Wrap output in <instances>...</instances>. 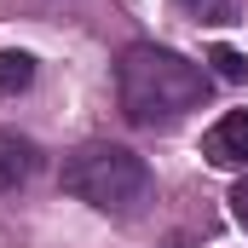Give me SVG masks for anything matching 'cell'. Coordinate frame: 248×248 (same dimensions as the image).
I'll list each match as a JSON object with an SVG mask.
<instances>
[{"instance_id":"cell-5","label":"cell","mask_w":248,"mask_h":248,"mask_svg":"<svg viewBox=\"0 0 248 248\" xmlns=\"http://www.w3.org/2000/svg\"><path fill=\"white\" fill-rule=\"evenodd\" d=\"M35 81V58L29 52H0V93H23Z\"/></svg>"},{"instance_id":"cell-4","label":"cell","mask_w":248,"mask_h":248,"mask_svg":"<svg viewBox=\"0 0 248 248\" xmlns=\"http://www.w3.org/2000/svg\"><path fill=\"white\" fill-rule=\"evenodd\" d=\"M41 173V150H35V139H23V133H0V196L17 185H29Z\"/></svg>"},{"instance_id":"cell-2","label":"cell","mask_w":248,"mask_h":248,"mask_svg":"<svg viewBox=\"0 0 248 248\" xmlns=\"http://www.w3.org/2000/svg\"><path fill=\"white\" fill-rule=\"evenodd\" d=\"M63 190L98 214H139L156 179H150V162L127 144H81L75 156H63Z\"/></svg>"},{"instance_id":"cell-7","label":"cell","mask_w":248,"mask_h":248,"mask_svg":"<svg viewBox=\"0 0 248 248\" xmlns=\"http://www.w3.org/2000/svg\"><path fill=\"white\" fill-rule=\"evenodd\" d=\"M231 214H237V225L248 231V179H237V190H231Z\"/></svg>"},{"instance_id":"cell-1","label":"cell","mask_w":248,"mask_h":248,"mask_svg":"<svg viewBox=\"0 0 248 248\" xmlns=\"http://www.w3.org/2000/svg\"><path fill=\"white\" fill-rule=\"evenodd\" d=\"M116 98H122V116L133 127H168L208 98V69L190 63L185 52L139 41L116 63Z\"/></svg>"},{"instance_id":"cell-6","label":"cell","mask_w":248,"mask_h":248,"mask_svg":"<svg viewBox=\"0 0 248 248\" xmlns=\"http://www.w3.org/2000/svg\"><path fill=\"white\" fill-rule=\"evenodd\" d=\"M214 75H219V81H248V58L243 52H237V46H214Z\"/></svg>"},{"instance_id":"cell-3","label":"cell","mask_w":248,"mask_h":248,"mask_svg":"<svg viewBox=\"0 0 248 248\" xmlns=\"http://www.w3.org/2000/svg\"><path fill=\"white\" fill-rule=\"evenodd\" d=\"M202 156L214 168H248V110H225L202 133Z\"/></svg>"}]
</instances>
